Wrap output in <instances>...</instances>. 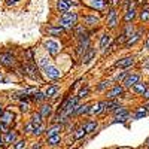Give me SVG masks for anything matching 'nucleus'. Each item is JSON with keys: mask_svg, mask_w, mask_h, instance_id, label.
Listing matches in <instances>:
<instances>
[{"mask_svg": "<svg viewBox=\"0 0 149 149\" xmlns=\"http://www.w3.org/2000/svg\"><path fill=\"white\" fill-rule=\"evenodd\" d=\"M78 24V14L76 12H66L61 15L60 19V27L63 29H73Z\"/></svg>", "mask_w": 149, "mask_h": 149, "instance_id": "obj_1", "label": "nucleus"}, {"mask_svg": "<svg viewBox=\"0 0 149 149\" xmlns=\"http://www.w3.org/2000/svg\"><path fill=\"white\" fill-rule=\"evenodd\" d=\"M22 70H24V74L26 76H30L31 79L34 81H40V76H39V69L34 66V63H29V64H22Z\"/></svg>", "mask_w": 149, "mask_h": 149, "instance_id": "obj_2", "label": "nucleus"}, {"mask_svg": "<svg viewBox=\"0 0 149 149\" xmlns=\"http://www.w3.org/2000/svg\"><path fill=\"white\" fill-rule=\"evenodd\" d=\"M88 49H90V36L85 33L84 36L79 37V43H78V48H76V52L79 55H84Z\"/></svg>", "mask_w": 149, "mask_h": 149, "instance_id": "obj_3", "label": "nucleus"}, {"mask_svg": "<svg viewBox=\"0 0 149 149\" xmlns=\"http://www.w3.org/2000/svg\"><path fill=\"white\" fill-rule=\"evenodd\" d=\"M0 64L5 66V67H15L17 66V60H15V57L12 54L3 52V54H0Z\"/></svg>", "mask_w": 149, "mask_h": 149, "instance_id": "obj_4", "label": "nucleus"}, {"mask_svg": "<svg viewBox=\"0 0 149 149\" xmlns=\"http://www.w3.org/2000/svg\"><path fill=\"white\" fill-rule=\"evenodd\" d=\"M45 74H46V78L48 79H52V81H57V79H60L61 78V72L57 69V67H54V66H51L49 64L45 70Z\"/></svg>", "mask_w": 149, "mask_h": 149, "instance_id": "obj_5", "label": "nucleus"}, {"mask_svg": "<svg viewBox=\"0 0 149 149\" xmlns=\"http://www.w3.org/2000/svg\"><path fill=\"white\" fill-rule=\"evenodd\" d=\"M133 33H134V27H133V24H125V27H124L122 34H121V37L118 39V42H121V43L125 45V42L128 40V37H130Z\"/></svg>", "mask_w": 149, "mask_h": 149, "instance_id": "obj_6", "label": "nucleus"}, {"mask_svg": "<svg viewBox=\"0 0 149 149\" xmlns=\"http://www.w3.org/2000/svg\"><path fill=\"white\" fill-rule=\"evenodd\" d=\"M140 82V76L137 73H131L128 74V76L125 78V81H124V88H133V86L136 84H139Z\"/></svg>", "mask_w": 149, "mask_h": 149, "instance_id": "obj_7", "label": "nucleus"}, {"mask_svg": "<svg viewBox=\"0 0 149 149\" xmlns=\"http://www.w3.org/2000/svg\"><path fill=\"white\" fill-rule=\"evenodd\" d=\"M133 64H134V57H131V55L124 57V58L118 60L116 63H115V66L119 67V69H128V67H131Z\"/></svg>", "mask_w": 149, "mask_h": 149, "instance_id": "obj_8", "label": "nucleus"}, {"mask_svg": "<svg viewBox=\"0 0 149 149\" xmlns=\"http://www.w3.org/2000/svg\"><path fill=\"white\" fill-rule=\"evenodd\" d=\"M118 26V17H116V10L115 8H112L107 14V27L109 29H115Z\"/></svg>", "mask_w": 149, "mask_h": 149, "instance_id": "obj_9", "label": "nucleus"}, {"mask_svg": "<svg viewBox=\"0 0 149 149\" xmlns=\"http://www.w3.org/2000/svg\"><path fill=\"white\" fill-rule=\"evenodd\" d=\"M45 49L51 54V55H57L60 52V45L55 40H46L45 42Z\"/></svg>", "mask_w": 149, "mask_h": 149, "instance_id": "obj_10", "label": "nucleus"}, {"mask_svg": "<svg viewBox=\"0 0 149 149\" xmlns=\"http://www.w3.org/2000/svg\"><path fill=\"white\" fill-rule=\"evenodd\" d=\"M122 94H124V85H115L110 91H107V98L113 100V98H118Z\"/></svg>", "mask_w": 149, "mask_h": 149, "instance_id": "obj_11", "label": "nucleus"}, {"mask_svg": "<svg viewBox=\"0 0 149 149\" xmlns=\"http://www.w3.org/2000/svg\"><path fill=\"white\" fill-rule=\"evenodd\" d=\"M104 110H107V107H106V102H98V103H95V104L91 106L90 113H91V115H100V113H103Z\"/></svg>", "mask_w": 149, "mask_h": 149, "instance_id": "obj_12", "label": "nucleus"}, {"mask_svg": "<svg viewBox=\"0 0 149 149\" xmlns=\"http://www.w3.org/2000/svg\"><path fill=\"white\" fill-rule=\"evenodd\" d=\"M140 37H142V30H137V31H134L130 37H128V40L125 42V46L127 48H131V46H134L136 43H137L139 40H140Z\"/></svg>", "mask_w": 149, "mask_h": 149, "instance_id": "obj_13", "label": "nucleus"}, {"mask_svg": "<svg viewBox=\"0 0 149 149\" xmlns=\"http://www.w3.org/2000/svg\"><path fill=\"white\" fill-rule=\"evenodd\" d=\"M15 115H14V112L12 110H3V113L0 115V122H3V124H10L12 121H14Z\"/></svg>", "mask_w": 149, "mask_h": 149, "instance_id": "obj_14", "label": "nucleus"}, {"mask_svg": "<svg viewBox=\"0 0 149 149\" xmlns=\"http://www.w3.org/2000/svg\"><path fill=\"white\" fill-rule=\"evenodd\" d=\"M15 140H17V133L14 130H9L8 133H5V136H3V143L5 145L15 143Z\"/></svg>", "mask_w": 149, "mask_h": 149, "instance_id": "obj_15", "label": "nucleus"}, {"mask_svg": "<svg viewBox=\"0 0 149 149\" xmlns=\"http://www.w3.org/2000/svg\"><path fill=\"white\" fill-rule=\"evenodd\" d=\"M136 15H137V10H136V3H134L133 8H131L130 10L125 12V15H124V21H125L127 24H130V22L136 18Z\"/></svg>", "mask_w": 149, "mask_h": 149, "instance_id": "obj_16", "label": "nucleus"}, {"mask_svg": "<svg viewBox=\"0 0 149 149\" xmlns=\"http://www.w3.org/2000/svg\"><path fill=\"white\" fill-rule=\"evenodd\" d=\"M61 128H63V125H61V124H54L52 127H49V128H48V130L45 131V134H46V137H51V136L60 134Z\"/></svg>", "mask_w": 149, "mask_h": 149, "instance_id": "obj_17", "label": "nucleus"}, {"mask_svg": "<svg viewBox=\"0 0 149 149\" xmlns=\"http://www.w3.org/2000/svg\"><path fill=\"white\" fill-rule=\"evenodd\" d=\"M58 91H60L58 85H49L46 88V91H45V95H46V98H52V97H55L58 94Z\"/></svg>", "mask_w": 149, "mask_h": 149, "instance_id": "obj_18", "label": "nucleus"}, {"mask_svg": "<svg viewBox=\"0 0 149 149\" xmlns=\"http://www.w3.org/2000/svg\"><path fill=\"white\" fill-rule=\"evenodd\" d=\"M94 57H95V49H94V48H90L88 51L82 55V63H84V64H88Z\"/></svg>", "mask_w": 149, "mask_h": 149, "instance_id": "obj_19", "label": "nucleus"}, {"mask_svg": "<svg viewBox=\"0 0 149 149\" xmlns=\"http://www.w3.org/2000/svg\"><path fill=\"white\" fill-rule=\"evenodd\" d=\"M39 113L42 115L43 119H45V118H49V116H51V113H52V106H51V104H42Z\"/></svg>", "mask_w": 149, "mask_h": 149, "instance_id": "obj_20", "label": "nucleus"}, {"mask_svg": "<svg viewBox=\"0 0 149 149\" xmlns=\"http://www.w3.org/2000/svg\"><path fill=\"white\" fill-rule=\"evenodd\" d=\"M148 86H149L148 84H145V82H139V84H136V85L133 86V91H134L136 94H139V95H143Z\"/></svg>", "mask_w": 149, "mask_h": 149, "instance_id": "obj_21", "label": "nucleus"}, {"mask_svg": "<svg viewBox=\"0 0 149 149\" xmlns=\"http://www.w3.org/2000/svg\"><path fill=\"white\" fill-rule=\"evenodd\" d=\"M109 43H110V36L107 33H103L102 37H100V48H102L103 52H106V48L109 46Z\"/></svg>", "mask_w": 149, "mask_h": 149, "instance_id": "obj_22", "label": "nucleus"}, {"mask_svg": "<svg viewBox=\"0 0 149 149\" xmlns=\"http://www.w3.org/2000/svg\"><path fill=\"white\" fill-rule=\"evenodd\" d=\"M139 19H140L142 22L149 21V5H145V6L142 8V10L139 12Z\"/></svg>", "mask_w": 149, "mask_h": 149, "instance_id": "obj_23", "label": "nucleus"}, {"mask_svg": "<svg viewBox=\"0 0 149 149\" xmlns=\"http://www.w3.org/2000/svg\"><path fill=\"white\" fill-rule=\"evenodd\" d=\"M90 109H91V104H78L76 110H74V115H84V113H90Z\"/></svg>", "mask_w": 149, "mask_h": 149, "instance_id": "obj_24", "label": "nucleus"}, {"mask_svg": "<svg viewBox=\"0 0 149 149\" xmlns=\"http://www.w3.org/2000/svg\"><path fill=\"white\" fill-rule=\"evenodd\" d=\"M95 128H97V121H86V122L84 124V130H85L86 134L95 131Z\"/></svg>", "mask_w": 149, "mask_h": 149, "instance_id": "obj_25", "label": "nucleus"}, {"mask_svg": "<svg viewBox=\"0 0 149 149\" xmlns=\"http://www.w3.org/2000/svg\"><path fill=\"white\" fill-rule=\"evenodd\" d=\"M57 9H58V12H61V14H66V12H69V3L66 2V0H58Z\"/></svg>", "mask_w": 149, "mask_h": 149, "instance_id": "obj_26", "label": "nucleus"}, {"mask_svg": "<svg viewBox=\"0 0 149 149\" xmlns=\"http://www.w3.org/2000/svg\"><path fill=\"white\" fill-rule=\"evenodd\" d=\"M146 115H148V110H146V107H145V106H140V107L136 109L134 119H142V118H145Z\"/></svg>", "mask_w": 149, "mask_h": 149, "instance_id": "obj_27", "label": "nucleus"}, {"mask_svg": "<svg viewBox=\"0 0 149 149\" xmlns=\"http://www.w3.org/2000/svg\"><path fill=\"white\" fill-rule=\"evenodd\" d=\"M46 33L51 36H61L64 33V29L63 27H49V29H46Z\"/></svg>", "mask_w": 149, "mask_h": 149, "instance_id": "obj_28", "label": "nucleus"}, {"mask_svg": "<svg viewBox=\"0 0 149 149\" xmlns=\"http://www.w3.org/2000/svg\"><path fill=\"white\" fill-rule=\"evenodd\" d=\"M42 115L39 113V112H36V113H33V116H31V124H33V125L34 127H39V125H42Z\"/></svg>", "mask_w": 149, "mask_h": 149, "instance_id": "obj_29", "label": "nucleus"}, {"mask_svg": "<svg viewBox=\"0 0 149 149\" xmlns=\"http://www.w3.org/2000/svg\"><path fill=\"white\" fill-rule=\"evenodd\" d=\"M61 142V136L60 134H55V136H51V137H46V143L49 146H55Z\"/></svg>", "mask_w": 149, "mask_h": 149, "instance_id": "obj_30", "label": "nucleus"}, {"mask_svg": "<svg viewBox=\"0 0 149 149\" xmlns=\"http://www.w3.org/2000/svg\"><path fill=\"white\" fill-rule=\"evenodd\" d=\"M106 107H107V110L113 112L115 109L119 107V102L116 100V98H113V100H107V102H106Z\"/></svg>", "mask_w": 149, "mask_h": 149, "instance_id": "obj_31", "label": "nucleus"}, {"mask_svg": "<svg viewBox=\"0 0 149 149\" xmlns=\"http://www.w3.org/2000/svg\"><path fill=\"white\" fill-rule=\"evenodd\" d=\"M113 113H115V116H128L130 113H128V110L124 107V106H119L118 109H115L113 110Z\"/></svg>", "mask_w": 149, "mask_h": 149, "instance_id": "obj_32", "label": "nucleus"}, {"mask_svg": "<svg viewBox=\"0 0 149 149\" xmlns=\"http://www.w3.org/2000/svg\"><path fill=\"white\" fill-rule=\"evenodd\" d=\"M84 22L86 24V26H97L98 18L97 17H84Z\"/></svg>", "mask_w": 149, "mask_h": 149, "instance_id": "obj_33", "label": "nucleus"}, {"mask_svg": "<svg viewBox=\"0 0 149 149\" xmlns=\"http://www.w3.org/2000/svg\"><path fill=\"white\" fill-rule=\"evenodd\" d=\"M31 100H33V102H43V100H46V95H45L43 93L36 91V93H33V95H31Z\"/></svg>", "mask_w": 149, "mask_h": 149, "instance_id": "obj_34", "label": "nucleus"}, {"mask_svg": "<svg viewBox=\"0 0 149 149\" xmlns=\"http://www.w3.org/2000/svg\"><path fill=\"white\" fill-rule=\"evenodd\" d=\"M91 8H95V9H102L104 6V0H91Z\"/></svg>", "mask_w": 149, "mask_h": 149, "instance_id": "obj_35", "label": "nucleus"}, {"mask_svg": "<svg viewBox=\"0 0 149 149\" xmlns=\"http://www.w3.org/2000/svg\"><path fill=\"white\" fill-rule=\"evenodd\" d=\"M85 134H86V133H85V130H84V125H82V127H78V128H76V133H74V139H82Z\"/></svg>", "mask_w": 149, "mask_h": 149, "instance_id": "obj_36", "label": "nucleus"}, {"mask_svg": "<svg viewBox=\"0 0 149 149\" xmlns=\"http://www.w3.org/2000/svg\"><path fill=\"white\" fill-rule=\"evenodd\" d=\"M14 149H27V142H26V140H18V142H15Z\"/></svg>", "mask_w": 149, "mask_h": 149, "instance_id": "obj_37", "label": "nucleus"}, {"mask_svg": "<svg viewBox=\"0 0 149 149\" xmlns=\"http://www.w3.org/2000/svg\"><path fill=\"white\" fill-rule=\"evenodd\" d=\"M128 76V72H119L116 76H115V79L113 81H116V82H119V81H125V78Z\"/></svg>", "mask_w": 149, "mask_h": 149, "instance_id": "obj_38", "label": "nucleus"}, {"mask_svg": "<svg viewBox=\"0 0 149 149\" xmlns=\"http://www.w3.org/2000/svg\"><path fill=\"white\" fill-rule=\"evenodd\" d=\"M88 93H90V88H88V86H84V88H81V91L78 93V97H79V98L88 97Z\"/></svg>", "mask_w": 149, "mask_h": 149, "instance_id": "obj_39", "label": "nucleus"}, {"mask_svg": "<svg viewBox=\"0 0 149 149\" xmlns=\"http://www.w3.org/2000/svg\"><path fill=\"white\" fill-rule=\"evenodd\" d=\"M48 66H49V60H48V58H40V60H39V67H40L42 70H45Z\"/></svg>", "mask_w": 149, "mask_h": 149, "instance_id": "obj_40", "label": "nucleus"}, {"mask_svg": "<svg viewBox=\"0 0 149 149\" xmlns=\"http://www.w3.org/2000/svg\"><path fill=\"white\" fill-rule=\"evenodd\" d=\"M46 130H45V127H43V124L42 125H39V127H34V130H33V134L34 136H40L42 133H45Z\"/></svg>", "mask_w": 149, "mask_h": 149, "instance_id": "obj_41", "label": "nucleus"}, {"mask_svg": "<svg viewBox=\"0 0 149 149\" xmlns=\"http://www.w3.org/2000/svg\"><path fill=\"white\" fill-rule=\"evenodd\" d=\"M109 84H110V81H102L100 84H98V86H97V90H98V91H102V90H104V88H106V86H107Z\"/></svg>", "mask_w": 149, "mask_h": 149, "instance_id": "obj_42", "label": "nucleus"}, {"mask_svg": "<svg viewBox=\"0 0 149 149\" xmlns=\"http://www.w3.org/2000/svg\"><path fill=\"white\" fill-rule=\"evenodd\" d=\"M29 107H30V106H29V103H27V102H21V103H19V109H21L22 112H27V110H29Z\"/></svg>", "mask_w": 149, "mask_h": 149, "instance_id": "obj_43", "label": "nucleus"}, {"mask_svg": "<svg viewBox=\"0 0 149 149\" xmlns=\"http://www.w3.org/2000/svg\"><path fill=\"white\" fill-rule=\"evenodd\" d=\"M9 131V128H8V125H6V124H3V122H0V134H5V133H8Z\"/></svg>", "mask_w": 149, "mask_h": 149, "instance_id": "obj_44", "label": "nucleus"}, {"mask_svg": "<svg viewBox=\"0 0 149 149\" xmlns=\"http://www.w3.org/2000/svg\"><path fill=\"white\" fill-rule=\"evenodd\" d=\"M24 130H26V133H33V130H34V125L31 122H29L26 127H24Z\"/></svg>", "mask_w": 149, "mask_h": 149, "instance_id": "obj_45", "label": "nucleus"}, {"mask_svg": "<svg viewBox=\"0 0 149 149\" xmlns=\"http://www.w3.org/2000/svg\"><path fill=\"white\" fill-rule=\"evenodd\" d=\"M17 3H19V0H6V5L8 6H14Z\"/></svg>", "mask_w": 149, "mask_h": 149, "instance_id": "obj_46", "label": "nucleus"}, {"mask_svg": "<svg viewBox=\"0 0 149 149\" xmlns=\"http://www.w3.org/2000/svg\"><path fill=\"white\" fill-rule=\"evenodd\" d=\"M143 98H146V100L149 102V86L146 88V91H145V94H143Z\"/></svg>", "mask_w": 149, "mask_h": 149, "instance_id": "obj_47", "label": "nucleus"}, {"mask_svg": "<svg viewBox=\"0 0 149 149\" xmlns=\"http://www.w3.org/2000/svg\"><path fill=\"white\" fill-rule=\"evenodd\" d=\"M145 48H146V49H149V34H148V37H146V42H145Z\"/></svg>", "mask_w": 149, "mask_h": 149, "instance_id": "obj_48", "label": "nucleus"}, {"mask_svg": "<svg viewBox=\"0 0 149 149\" xmlns=\"http://www.w3.org/2000/svg\"><path fill=\"white\" fill-rule=\"evenodd\" d=\"M2 145H5V143H3V137H2V134H0V148H2Z\"/></svg>", "mask_w": 149, "mask_h": 149, "instance_id": "obj_49", "label": "nucleus"}, {"mask_svg": "<svg viewBox=\"0 0 149 149\" xmlns=\"http://www.w3.org/2000/svg\"><path fill=\"white\" fill-rule=\"evenodd\" d=\"M145 145H146V148H148V149H149V137H148V139H146V143H145Z\"/></svg>", "mask_w": 149, "mask_h": 149, "instance_id": "obj_50", "label": "nucleus"}, {"mask_svg": "<svg viewBox=\"0 0 149 149\" xmlns=\"http://www.w3.org/2000/svg\"><path fill=\"white\" fill-rule=\"evenodd\" d=\"M145 107H146V110H149V102H148V103L145 104Z\"/></svg>", "mask_w": 149, "mask_h": 149, "instance_id": "obj_51", "label": "nucleus"}, {"mask_svg": "<svg viewBox=\"0 0 149 149\" xmlns=\"http://www.w3.org/2000/svg\"><path fill=\"white\" fill-rule=\"evenodd\" d=\"M3 113V107H2V104H0V115Z\"/></svg>", "mask_w": 149, "mask_h": 149, "instance_id": "obj_52", "label": "nucleus"}, {"mask_svg": "<svg viewBox=\"0 0 149 149\" xmlns=\"http://www.w3.org/2000/svg\"><path fill=\"white\" fill-rule=\"evenodd\" d=\"M2 78H3V74H2V72H0V81H2Z\"/></svg>", "mask_w": 149, "mask_h": 149, "instance_id": "obj_53", "label": "nucleus"}]
</instances>
